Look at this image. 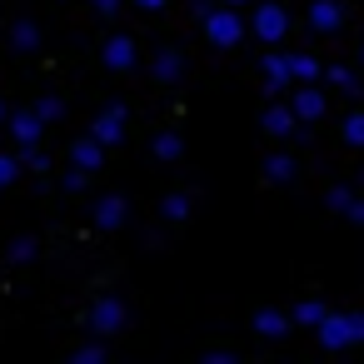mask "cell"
<instances>
[{"mask_svg":"<svg viewBox=\"0 0 364 364\" xmlns=\"http://www.w3.org/2000/svg\"><path fill=\"white\" fill-rule=\"evenodd\" d=\"M90 185V170H80V165H70V175H60V190H70V195H80Z\"/></svg>","mask_w":364,"mask_h":364,"instance_id":"28","label":"cell"},{"mask_svg":"<svg viewBox=\"0 0 364 364\" xmlns=\"http://www.w3.org/2000/svg\"><path fill=\"white\" fill-rule=\"evenodd\" d=\"M349 319H354V339H359V344H364V309H354V314H349Z\"/></svg>","mask_w":364,"mask_h":364,"instance_id":"34","label":"cell"},{"mask_svg":"<svg viewBox=\"0 0 364 364\" xmlns=\"http://www.w3.org/2000/svg\"><path fill=\"white\" fill-rule=\"evenodd\" d=\"M344 215H349L354 225H364V200H349V210H344Z\"/></svg>","mask_w":364,"mask_h":364,"instance_id":"32","label":"cell"},{"mask_svg":"<svg viewBox=\"0 0 364 364\" xmlns=\"http://www.w3.org/2000/svg\"><path fill=\"white\" fill-rule=\"evenodd\" d=\"M264 80H269L274 90H284V85L294 80V70H289V55H264Z\"/></svg>","mask_w":364,"mask_h":364,"instance_id":"15","label":"cell"},{"mask_svg":"<svg viewBox=\"0 0 364 364\" xmlns=\"http://www.w3.org/2000/svg\"><path fill=\"white\" fill-rule=\"evenodd\" d=\"M180 75H185V60H180V50H160V55H155V80L175 85Z\"/></svg>","mask_w":364,"mask_h":364,"instance_id":"14","label":"cell"},{"mask_svg":"<svg viewBox=\"0 0 364 364\" xmlns=\"http://www.w3.org/2000/svg\"><path fill=\"white\" fill-rule=\"evenodd\" d=\"M135 6H140V11H150V16H155V11H160V6H165V0H135Z\"/></svg>","mask_w":364,"mask_h":364,"instance_id":"35","label":"cell"},{"mask_svg":"<svg viewBox=\"0 0 364 364\" xmlns=\"http://www.w3.org/2000/svg\"><path fill=\"white\" fill-rule=\"evenodd\" d=\"M314 334H319V344H324V349H349V344H359V339H354V319H349V314H324V319L314 324Z\"/></svg>","mask_w":364,"mask_h":364,"instance_id":"4","label":"cell"},{"mask_svg":"<svg viewBox=\"0 0 364 364\" xmlns=\"http://www.w3.org/2000/svg\"><path fill=\"white\" fill-rule=\"evenodd\" d=\"M259 125H264L269 135H294V130H299V115H294V105H269V110L259 115Z\"/></svg>","mask_w":364,"mask_h":364,"instance_id":"12","label":"cell"},{"mask_svg":"<svg viewBox=\"0 0 364 364\" xmlns=\"http://www.w3.org/2000/svg\"><path fill=\"white\" fill-rule=\"evenodd\" d=\"M250 31L264 41V46H274V41H284L289 36V16H284V6H274V0H264V6L250 16Z\"/></svg>","mask_w":364,"mask_h":364,"instance_id":"3","label":"cell"},{"mask_svg":"<svg viewBox=\"0 0 364 364\" xmlns=\"http://www.w3.org/2000/svg\"><path fill=\"white\" fill-rule=\"evenodd\" d=\"M324 80H329L334 90H349V95H359V85H354V75H349L344 65H329V70H324Z\"/></svg>","mask_w":364,"mask_h":364,"instance_id":"24","label":"cell"},{"mask_svg":"<svg viewBox=\"0 0 364 364\" xmlns=\"http://www.w3.org/2000/svg\"><path fill=\"white\" fill-rule=\"evenodd\" d=\"M100 60H105L110 70H130V65H135V41H130V36H110Z\"/></svg>","mask_w":364,"mask_h":364,"instance_id":"10","label":"cell"},{"mask_svg":"<svg viewBox=\"0 0 364 364\" xmlns=\"http://www.w3.org/2000/svg\"><path fill=\"white\" fill-rule=\"evenodd\" d=\"M90 135H95L105 150H110V145H120V140H125V105H120V100H115V105H105V110L95 115Z\"/></svg>","mask_w":364,"mask_h":364,"instance_id":"5","label":"cell"},{"mask_svg":"<svg viewBox=\"0 0 364 364\" xmlns=\"http://www.w3.org/2000/svg\"><path fill=\"white\" fill-rule=\"evenodd\" d=\"M289 70H294V80H299V85H309V80H319V75H324V65H319L314 55H289Z\"/></svg>","mask_w":364,"mask_h":364,"instance_id":"17","label":"cell"},{"mask_svg":"<svg viewBox=\"0 0 364 364\" xmlns=\"http://www.w3.org/2000/svg\"><path fill=\"white\" fill-rule=\"evenodd\" d=\"M264 180L289 185V180H294V160H289V155H269V160H264Z\"/></svg>","mask_w":364,"mask_h":364,"instance_id":"18","label":"cell"},{"mask_svg":"<svg viewBox=\"0 0 364 364\" xmlns=\"http://www.w3.org/2000/svg\"><path fill=\"white\" fill-rule=\"evenodd\" d=\"M11 259H16V264H31V259H36V240H31V235H16V240H11Z\"/></svg>","mask_w":364,"mask_h":364,"instance_id":"25","label":"cell"},{"mask_svg":"<svg viewBox=\"0 0 364 364\" xmlns=\"http://www.w3.org/2000/svg\"><path fill=\"white\" fill-rule=\"evenodd\" d=\"M75 364H105V339H90L75 349Z\"/></svg>","mask_w":364,"mask_h":364,"instance_id":"26","label":"cell"},{"mask_svg":"<svg viewBox=\"0 0 364 364\" xmlns=\"http://www.w3.org/2000/svg\"><path fill=\"white\" fill-rule=\"evenodd\" d=\"M324 200H329V210H339V215H344V210H349V200H354V195H349V190H344V185H334V190H329V195H324Z\"/></svg>","mask_w":364,"mask_h":364,"instance_id":"30","label":"cell"},{"mask_svg":"<svg viewBox=\"0 0 364 364\" xmlns=\"http://www.w3.org/2000/svg\"><path fill=\"white\" fill-rule=\"evenodd\" d=\"M225 6H250V0H225Z\"/></svg>","mask_w":364,"mask_h":364,"instance_id":"36","label":"cell"},{"mask_svg":"<svg viewBox=\"0 0 364 364\" xmlns=\"http://www.w3.org/2000/svg\"><path fill=\"white\" fill-rule=\"evenodd\" d=\"M90 334H100V339H110V334H120L125 329V304L115 299V294H100L95 304H90Z\"/></svg>","mask_w":364,"mask_h":364,"instance_id":"2","label":"cell"},{"mask_svg":"<svg viewBox=\"0 0 364 364\" xmlns=\"http://www.w3.org/2000/svg\"><path fill=\"white\" fill-rule=\"evenodd\" d=\"M90 6H95L100 16H115V11H120V0H90Z\"/></svg>","mask_w":364,"mask_h":364,"instance_id":"33","label":"cell"},{"mask_svg":"<svg viewBox=\"0 0 364 364\" xmlns=\"http://www.w3.org/2000/svg\"><path fill=\"white\" fill-rule=\"evenodd\" d=\"M289 324H294V314H279V309H259L255 314V334H264V339L289 334Z\"/></svg>","mask_w":364,"mask_h":364,"instance_id":"13","label":"cell"},{"mask_svg":"<svg viewBox=\"0 0 364 364\" xmlns=\"http://www.w3.org/2000/svg\"><path fill=\"white\" fill-rule=\"evenodd\" d=\"M6 115H11V110H6V100H0V120H6Z\"/></svg>","mask_w":364,"mask_h":364,"instance_id":"37","label":"cell"},{"mask_svg":"<svg viewBox=\"0 0 364 364\" xmlns=\"http://www.w3.org/2000/svg\"><path fill=\"white\" fill-rule=\"evenodd\" d=\"M21 165L36 170V175H46V170H50V155H46L41 145H21Z\"/></svg>","mask_w":364,"mask_h":364,"instance_id":"22","label":"cell"},{"mask_svg":"<svg viewBox=\"0 0 364 364\" xmlns=\"http://www.w3.org/2000/svg\"><path fill=\"white\" fill-rule=\"evenodd\" d=\"M205 359H210V364H235V354H230V349H210Z\"/></svg>","mask_w":364,"mask_h":364,"instance_id":"31","label":"cell"},{"mask_svg":"<svg viewBox=\"0 0 364 364\" xmlns=\"http://www.w3.org/2000/svg\"><path fill=\"white\" fill-rule=\"evenodd\" d=\"M344 140H349L354 150H364V110H349V115H344Z\"/></svg>","mask_w":364,"mask_h":364,"instance_id":"23","label":"cell"},{"mask_svg":"<svg viewBox=\"0 0 364 364\" xmlns=\"http://www.w3.org/2000/svg\"><path fill=\"white\" fill-rule=\"evenodd\" d=\"M160 215H165L170 225H180V220L190 215V195H180V190H175V195H165V200H160Z\"/></svg>","mask_w":364,"mask_h":364,"instance_id":"20","label":"cell"},{"mask_svg":"<svg viewBox=\"0 0 364 364\" xmlns=\"http://www.w3.org/2000/svg\"><path fill=\"white\" fill-rule=\"evenodd\" d=\"M125 215H130V205H125L120 195H100V200H95V230H120Z\"/></svg>","mask_w":364,"mask_h":364,"instance_id":"8","label":"cell"},{"mask_svg":"<svg viewBox=\"0 0 364 364\" xmlns=\"http://www.w3.org/2000/svg\"><path fill=\"white\" fill-rule=\"evenodd\" d=\"M11 46H16V50H36V46H41V31H36L31 21H16V26H11Z\"/></svg>","mask_w":364,"mask_h":364,"instance_id":"19","label":"cell"},{"mask_svg":"<svg viewBox=\"0 0 364 364\" xmlns=\"http://www.w3.org/2000/svg\"><path fill=\"white\" fill-rule=\"evenodd\" d=\"M6 125H11V135H16L21 145H36L41 130H46V120H41L36 110H16V115H6Z\"/></svg>","mask_w":364,"mask_h":364,"instance_id":"9","label":"cell"},{"mask_svg":"<svg viewBox=\"0 0 364 364\" xmlns=\"http://www.w3.org/2000/svg\"><path fill=\"white\" fill-rule=\"evenodd\" d=\"M344 26V6H339V0H314V6H309V31L314 36H334Z\"/></svg>","mask_w":364,"mask_h":364,"instance_id":"6","label":"cell"},{"mask_svg":"<svg viewBox=\"0 0 364 364\" xmlns=\"http://www.w3.org/2000/svg\"><path fill=\"white\" fill-rule=\"evenodd\" d=\"M150 150H155V160H165V165H175V160L185 155V140L165 130V135H155V145H150Z\"/></svg>","mask_w":364,"mask_h":364,"instance_id":"16","label":"cell"},{"mask_svg":"<svg viewBox=\"0 0 364 364\" xmlns=\"http://www.w3.org/2000/svg\"><path fill=\"white\" fill-rule=\"evenodd\" d=\"M205 36H210V46H220V50H235V46L245 41L240 6H210V11H205Z\"/></svg>","mask_w":364,"mask_h":364,"instance_id":"1","label":"cell"},{"mask_svg":"<svg viewBox=\"0 0 364 364\" xmlns=\"http://www.w3.org/2000/svg\"><path fill=\"white\" fill-rule=\"evenodd\" d=\"M36 115H41L46 125H50V120H60V115H65V105H60L55 95H41V100H36Z\"/></svg>","mask_w":364,"mask_h":364,"instance_id":"27","label":"cell"},{"mask_svg":"<svg viewBox=\"0 0 364 364\" xmlns=\"http://www.w3.org/2000/svg\"><path fill=\"white\" fill-rule=\"evenodd\" d=\"M70 165H80V170H90V175H100V165H105V145H100L95 135H80V140L70 145Z\"/></svg>","mask_w":364,"mask_h":364,"instance_id":"7","label":"cell"},{"mask_svg":"<svg viewBox=\"0 0 364 364\" xmlns=\"http://www.w3.org/2000/svg\"><path fill=\"white\" fill-rule=\"evenodd\" d=\"M324 314H329V309H324L319 299H299V304H294V324H304V329H314Z\"/></svg>","mask_w":364,"mask_h":364,"instance_id":"21","label":"cell"},{"mask_svg":"<svg viewBox=\"0 0 364 364\" xmlns=\"http://www.w3.org/2000/svg\"><path fill=\"white\" fill-rule=\"evenodd\" d=\"M26 165H21V155H0V190L6 185H16V175H21Z\"/></svg>","mask_w":364,"mask_h":364,"instance_id":"29","label":"cell"},{"mask_svg":"<svg viewBox=\"0 0 364 364\" xmlns=\"http://www.w3.org/2000/svg\"><path fill=\"white\" fill-rule=\"evenodd\" d=\"M289 105H294V115H299V125H304V120H319V115H324V95L314 90V80H309V85H299Z\"/></svg>","mask_w":364,"mask_h":364,"instance_id":"11","label":"cell"},{"mask_svg":"<svg viewBox=\"0 0 364 364\" xmlns=\"http://www.w3.org/2000/svg\"><path fill=\"white\" fill-rule=\"evenodd\" d=\"M359 55H364V50H359Z\"/></svg>","mask_w":364,"mask_h":364,"instance_id":"38","label":"cell"}]
</instances>
